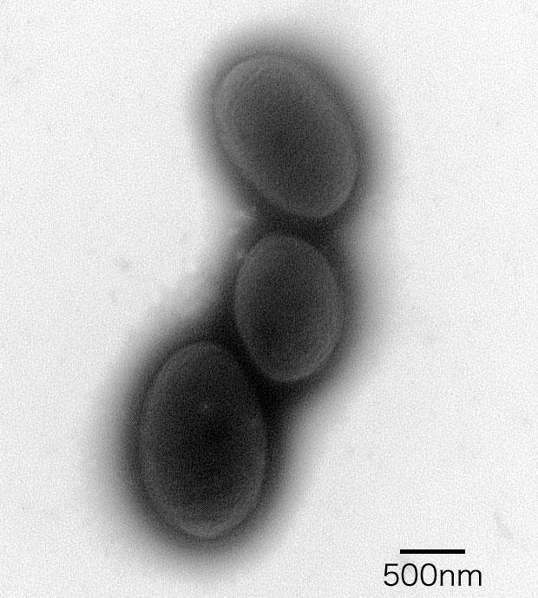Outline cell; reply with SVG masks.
Here are the masks:
<instances>
[{"label":"cell","mask_w":538,"mask_h":598,"mask_svg":"<svg viewBox=\"0 0 538 598\" xmlns=\"http://www.w3.org/2000/svg\"><path fill=\"white\" fill-rule=\"evenodd\" d=\"M267 450L259 399L229 352L196 343L167 360L146 396L139 454L148 493L172 526L203 539L239 526L259 501Z\"/></svg>","instance_id":"1"},{"label":"cell","mask_w":538,"mask_h":598,"mask_svg":"<svg viewBox=\"0 0 538 598\" xmlns=\"http://www.w3.org/2000/svg\"><path fill=\"white\" fill-rule=\"evenodd\" d=\"M213 117L231 163L279 208L323 219L351 196L359 172L351 121L301 61L261 53L237 62L215 87Z\"/></svg>","instance_id":"2"},{"label":"cell","mask_w":538,"mask_h":598,"mask_svg":"<svg viewBox=\"0 0 538 598\" xmlns=\"http://www.w3.org/2000/svg\"><path fill=\"white\" fill-rule=\"evenodd\" d=\"M234 311L247 350L273 380L319 371L339 343L344 306L338 278L319 249L288 235L252 246L236 278Z\"/></svg>","instance_id":"3"},{"label":"cell","mask_w":538,"mask_h":598,"mask_svg":"<svg viewBox=\"0 0 538 598\" xmlns=\"http://www.w3.org/2000/svg\"><path fill=\"white\" fill-rule=\"evenodd\" d=\"M417 577L418 574L416 565L411 563L404 565L401 572V579L405 586H414L417 582Z\"/></svg>","instance_id":"4"},{"label":"cell","mask_w":538,"mask_h":598,"mask_svg":"<svg viewBox=\"0 0 538 598\" xmlns=\"http://www.w3.org/2000/svg\"><path fill=\"white\" fill-rule=\"evenodd\" d=\"M421 582L425 586H433L437 581V568L433 564H426L421 569Z\"/></svg>","instance_id":"5"},{"label":"cell","mask_w":538,"mask_h":598,"mask_svg":"<svg viewBox=\"0 0 538 598\" xmlns=\"http://www.w3.org/2000/svg\"><path fill=\"white\" fill-rule=\"evenodd\" d=\"M440 585L442 587H453L455 585L454 583V573L453 571L450 570H446V571H441V578H440Z\"/></svg>","instance_id":"6"},{"label":"cell","mask_w":538,"mask_h":598,"mask_svg":"<svg viewBox=\"0 0 538 598\" xmlns=\"http://www.w3.org/2000/svg\"><path fill=\"white\" fill-rule=\"evenodd\" d=\"M385 577H386V580L384 581L385 584L387 586H395L399 582V577L398 573L394 572V571H390V572H386L385 573Z\"/></svg>","instance_id":"7"},{"label":"cell","mask_w":538,"mask_h":598,"mask_svg":"<svg viewBox=\"0 0 538 598\" xmlns=\"http://www.w3.org/2000/svg\"><path fill=\"white\" fill-rule=\"evenodd\" d=\"M470 574L471 571L468 570L458 571V586H471Z\"/></svg>","instance_id":"8"},{"label":"cell","mask_w":538,"mask_h":598,"mask_svg":"<svg viewBox=\"0 0 538 598\" xmlns=\"http://www.w3.org/2000/svg\"><path fill=\"white\" fill-rule=\"evenodd\" d=\"M470 582H471V586H472L474 583H476L478 586H481L482 585V574H481L480 571L478 570L471 571Z\"/></svg>","instance_id":"9"}]
</instances>
